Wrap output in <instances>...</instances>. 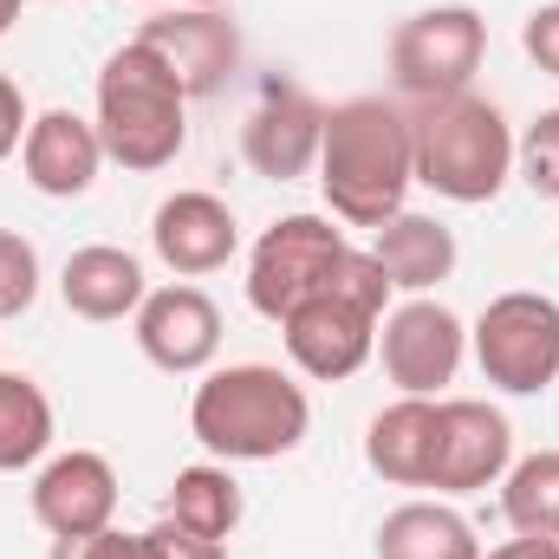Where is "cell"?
I'll return each instance as SVG.
<instances>
[{"instance_id": "obj_1", "label": "cell", "mask_w": 559, "mask_h": 559, "mask_svg": "<svg viewBox=\"0 0 559 559\" xmlns=\"http://www.w3.org/2000/svg\"><path fill=\"white\" fill-rule=\"evenodd\" d=\"M417 182V138L411 111L391 98H345L325 105V138H319V189L332 222L345 228H384L404 215V195Z\"/></svg>"}, {"instance_id": "obj_2", "label": "cell", "mask_w": 559, "mask_h": 559, "mask_svg": "<svg viewBox=\"0 0 559 559\" xmlns=\"http://www.w3.org/2000/svg\"><path fill=\"white\" fill-rule=\"evenodd\" d=\"M189 429L215 462H280L306 442L312 397L280 365H222L195 384Z\"/></svg>"}, {"instance_id": "obj_3", "label": "cell", "mask_w": 559, "mask_h": 559, "mask_svg": "<svg viewBox=\"0 0 559 559\" xmlns=\"http://www.w3.org/2000/svg\"><path fill=\"white\" fill-rule=\"evenodd\" d=\"M98 138H105V156L124 163V169H169L189 143V92L182 79L143 46H118L98 72Z\"/></svg>"}, {"instance_id": "obj_4", "label": "cell", "mask_w": 559, "mask_h": 559, "mask_svg": "<svg viewBox=\"0 0 559 559\" xmlns=\"http://www.w3.org/2000/svg\"><path fill=\"white\" fill-rule=\"evenodd\" d=\"M411 138H417V182L436 189L442 202H462V209L495 202L501 182L514 176V131L481 92L417 105Z\"/></svg>"}, {"instance_id": "obj_5", "label": "cell", "mask_w": 559, "mask_h": 559, "mask_svg": "<svg viewBox=\"0 0 559 559\" xmlns=\"http://www.w3.org/2000/svg\"><path fill=\"white\" fill-rule=\"evenodd\" d=\"M384 306H391V280L371 254H345L338 280L325 293H312L306 306H293L280 319L286 332V358L319 378V384H338L352 371H365V358L378 352V325H384Z\"/></svg>"}, {"instance_id": "obj_6", "label": "cell", "mask_w": 559, "mask_h": 559, "mask_svg": "<svg viewBox=\"0 0 559 559\" xmlns=\"http://www.w3.org/2000/svg\"><path fill=\"white\" fill-rule=\"evenodd\" d=\"M345 254H352V241L332 215H280L248 254V306L280 325L293 306H306L312 293H325L338 280Z\"/></svg>"}, {"instance_id": "obj_7", "label": "cell", "mask_w": 559, "mask_h": 559, "mask_svg": "<svg viewBox=\"0 0 559 559\" xmlns=\"http://www.w3.org/2000/svg\"><path fill=\"white\" fill-rule=\"evenodd\" d=\"M475 365L508 397H540L559 378V299L547 293H501L475 319Z\"/></svg>"}, {"instance_id": "obj_8", "label": "cell", "mask_w": 559, "mask_h": 559, "mask_svg": "<svg viewBox=\"0 0 559 559\" xmlns=\"http://www.w3.org/2000/svg\"><path fill=\"white\" fill-rule=\"evenodd\" d=\"M488 59V20L475 7H423L391 33V79L404 98H455Z\"/></svg>"}, {"instance_id": "obj_9", "label": "cell", "mask_w": 559, "mask_h": 559, "mask_svg": "<svg viewBox=\"0 0 559 559\" xmlns=\"http://www.w3.org/2000/svg\"><path fill=\"white\" fill-rule=\"evenodd\" d=\"M462 345H468L462 319H455L442 299H429V293L404 299V306H391L384 325H378L384 378H391L404 397H436L442 384H455V371H462Z\"/></svg>"}, {"instance_id": "obj_10", "label": "cell", "mask_w": 559, "mask_h": 559, "mask_svg": "<svg viewBox=\"0 0 559 559\" xmlns=\"http://www.w3.org/2000/svg\"><path fill=\"white\" fill-rule=\"evenodd\" d=\"M514 468V429L481 397H449L436 404V455H429V488L436 495H475L495 488Z\"/></svg>"}, {"instance_id": "obj_11", "label": "cell", "mask_w": 559, "mask_h": 559, "mask_svg": "<svg viewBox=\"0 0 559 559\" xmlns=\"http://www.w3.org/2000/svg\"><path fill=\"white\" fill-rule=\"evenodd\" d=\"M138 39L182 79L189 98H215L241 72V33L222 7H169V13L143 20Z\"/></svg>"}, {"instance_id": "obj_12", "label": "cell", "mask_w": 559, "mask_h": 559, "mask_svg": "<svg viewBox=\"0 0 559 559\" xmlns=\"http://www.w3.org/2000/svg\"><path fill=\"white\" fill-rule=\"evenodd\" d=\"M33 521L52 540H85L118 527V468L98 449H66L33 475Z\"/></svg>"}, {"instance_id": "obj_13", "label": "cell", "mask_w": 559, "mask_h": 559, "mask_svg": "<svg viewBox=\"0 0 559 559\" xmlns=\"http://www.w3.org/2000/svg\"><path fill=\"white\" fill-rule=\"evenodd\" d=\"M138 352L156 365V371H169V378H195V371H209L215 365V352H222V306L202 293V286H156V293H143L138 306Z\"/></svg>"}, {"instance_id": "obj_14", "label": "cell", "mask_w": 559, "mask_h": 559, "mask_svg": "<svg viewBox=\"0 0 559 559\" xmlns=\"http://www.w3.org/2000/svg\"><path fill=\"white\" fill-rule=\"evenodd\" d=\"M150 248L169 274L182 280H202V274H222L241 248V228H235V209L209 189H176L156 202L150 215Z\"/></svg>"}, {"instance_id": "obj_15", "label": "cell", "mask_w": 559, "mask_h": 559, "mask_svg": "<svg viewBox=\"0 0 559 559\" xmlns=\"http://www.w3.org/2000/svg\"><path fill=\"white\" fill-rule=\"evenodd\" d=\"M319 138H325V105L312 92L274 79L261 92V105L248 111V124H241V156H248L254 176L293 182V176H306L319 163Z\"/></svg>"}, {"instance_id": "obj_16", "label": "cell", "mask_w": 559, "mask_h": 559, "mask_svg": "<svg viewBox=\"0 0 559 559\" xmlns=\"http://www.w3.org/2000/svg\"><path fill=\"white\" fill-rule=\"evenodd\" d=\"M20 169H26V182H33L39 195L72 202V195H85V189L98 182V169H105V138H98V124L79 118V111H39V118L26 124V143H20Z\"/></svg>"}, {"instance_id": "obj_17", "label": "cell", "mask_w": 559, "mask_h": 559, "mask_svg": "<svg viewBox=\"0 0 559 559\" xmlns=\"http://www.w3.org/2000/svg\"><path fill=\"white\" fill-rule=\"evenodd\" d=\"M59 293H66V312H79V319H92V325H111V319H138L143 306V261L138 254H124V248H111V241H92V248H79L72 261H66V274H59Z\"/></svg>"}, {"instance_id": "obj_18", "label": "cell", "mask_w": 559, "mask_h": 559, "mask_svg": "<svg viewBox=\"0 0 559 559\" xmlns=\"http://www.w3.org/2000/svg\"><path fill=\"white\" fill-rule=\"evenodd\" d=\"M371 261L384 267L391 280V293H436L442 280L455 274V235L436 222V215H391L384 228H378V241H371Z\"/></svg>"}, {"instance_id": "obj_19", "label": "cell", "mask_w": 559, "mask_h": 559, "mask_svg": "<svg viewBox=\"0 0 559 559\" xmlns=\"http://www.w3.org/2000/svg\"><path fill=\"white\" fill-rule=\"evenodd\" d=\"M429 455H436V397H397L365 429V462L391 488H429Z\"/></svg>"}, {"instance_id": "obj_20", "label": "cell", "mask_w": 559, "mask_h": 559, "mask_svg": "<svg viewBox=\"0 0 559 559\" xmlns=\"http://www.w3.org/2000/svg\"><path fill=\"white\" fill-rule=\"evenodd\" d=\"M378 559H481L475 527L442 501H404L378 527Z\"/></svg>"}, {"instance_id": "obj_21", "label": "cell", "mask_w": 559, "mask_h": 559, "mask_svg": "<svg viewBox=\"0 0 559 559\" xmlns=\"http://www.w3.org/2000/svg\"><path fill=\"white\" fill-rule=\"evenodd\" d=\"M163 521L189 527V534H209V540H228L241 527V481L228 475V462H195L169 481V501H163Z\"/></svg>"}, {"instance_id": "obj_22", "label": "cell", "mask_w": 559, "mask_h": 559, "mask_svg": "<svg viewBox=\"0 0 559 559\" xmlns=\"http://www.w3.org/2000/svg\"><path fill=\"white\" fill-rule=\"evenodd\" d=\"M52 449V397L26 371H0V475L46 462Z\"/></svg>"}, {"instance_id": "obj_23", "label": "cell", "mask_w": 559, "mask_h": 559, "mask_svg": "<svg viewBox=\"0 0 559 559\" xmlns=\"http://www.w3.org/2000/svg\"><path fill=\"white\" fill-rule=\"evenodd\" d=\"M501 514L514 534L559 540V449H540L501 475Z\"/></svg>"}, {"instance_id": "obj_24", "label": "cell", "mask_w": 559, "mask_h": 559, "mask_svg": "<svg viewBox=\"0 0 559 559\" xmlns=\"http://www.w3.org/2000/svg\"><path fill=\"white\" fill-rule=\"evenodd\" d=\"M514 163H521V182H527L534 195L559 202V105L527 124V138L514 143Z\"/></svg>"}, {"instance_id": "obj_25", "label": "cell", "mask_w": 559, "mask_h": 559, "mask_svg": "<svg viewBox=\"0 0 559 559\" xmlns=\"http://www.w3.org/2000/svg\"><path fill=\"white\" fill-rule=\"evenodd\" d=\"M39 299V254L26 235L0 228V319H20Z\"/></svg>"}, {"instance_id": "obj_26", "label": "cell", "mask_w": 559, "mask_h": 559, "mask_svg": "<svg viewBox=\"0 0 559 559\" xmlns=\"http://www.w3.org/2000/svg\"><path fill=\"white\" fill-rule=\"evenodd\" d=\"M52 559H156V547H150V534L105 527V534H85V540H52Z\"/></svg>"}, {"instance_id": "obj_27", "label": "cell", "mask_w": 559, "mask_h": 559, "mask_svg": "<svg viewBox=\"0 0 559 559\" xmlns=\"http://www.w3.org/2000/svg\"><path fill=\"white\" fill-rule=\"evenodd\" d=\"M150 547H156V559H228V540L189 534V527H176V521H156V527H150Z\"/></svg>"}, {"instance_id": "obj_28", "label": "cell", "mask_w": 559, "mask_h": 559, "mask_svg": "<svg viewBox=\"0 0 559 559\" xmlns=\"http://www.w3.org/2000/svg\"><path fill=\"white\" fill-rule=\"evenodd\" d=\"M521 46H527V59H534L547 79H559V0H554V7H534V13H527Z\"/></svg>"}, {"instance_id": "obj_29", "label": "cell", "mask_w": 559, "mask_h": 559, "mask_svg": "<svg viewBox=\"0 0 559 559\" xmlns=\"http://www.w3.org/2000/svg\"><path fill=\"white\" fill-rule=\"evenodd\" d=\"M26 124H33V118H26V98H20V85L0 72V163L26 143Z\"/></svg>"}, {"instance_id": "obj_30", "label": "cell", "mask_w": 559, "mask_h": 559, "mask_svg": "<svg viewBox=\"0 0 559 559\" xmlns=\"http://www.w3.org/2000/svg\"><path fill=\"white\" fill-rule=\"evenodd\" d=\"M481 559H559V540L521 534V540H508V547H495V554H481Z\"/></svg>"}, {"instance_id": "obj_31", "label": "cell", "mask_w": 559, "mask_h": 559, "mask_svg": "<svg viewBox=\"0 0 559 559\" xmlns=\"http://www.w3.org/2000/svg\"><path fill=\"white\" fill-rule=\"evenodd\" d=\"M13 20H20V0H0V39L13 33Z\"/></svg>"}, {"instance_id": "obj_32", "label": "cell", "mask_w": 559, "mask_h": 559, "mask_svg": "<svg viewBox=\"0 0 559 559\" xmlns=\"http://www.w3.org/2000/svg\"><path fill=\"white\" fill-rule=\"evenodd\" d=\"M176 7H222V0H176Z\"/></svg>"}, {"instance_id": "obj_33", "label": "cell", "mask_w": 559, "mask_h": 559, "mask_svg": "<svg viewBox=\"0 0 559 559\" xmlns=\"http://www.w3.org/2000/svg\"><path fill=\"white\" fill-rule=\"evenodd\" d=\"M150 7H163V0H150Z\"/></svg>"}]
</instances>
